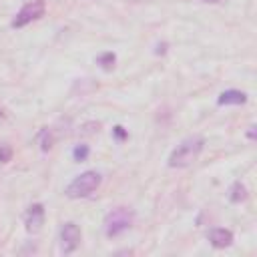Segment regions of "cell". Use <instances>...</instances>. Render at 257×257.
I'll use <instances>...</instances> for the list:
<instances>
[{"instance_id":"5b68a950","label":"cell","mask_w":257,"mask_h":257,"mask_svg":"<svg viewBox=\"0 0 257 257\" xmlns=\"http://www.w3.org/2000/svg\"><path fill=\"white\" fill-rule=\"evenodd\" d=\"M80 239H82V235H80L78 225L76 223H64L60 229V251L64 255L74 253L80 245Z\"/></svg>"},{"instance_id":"3957f363","label":"cell","mask_w":257,"mask_h":257,"mask_svg":"<svg viewBox=\"0 0 257 257\" xmlns=\"http://www.w3.org/2000/svg\"><path fill=\"white\" fill-rule=\"evenodd\" d=\"M135 221V213L128 207H116L112 209L106 217H104V233L106 237H118L124 231H128L133 227Z\"/></svg>"},{"instance_id":"7c38bea8","label":"cell","mask_w":257,"mask_h":257,"mask_svg":"<svg viewBox=\"0 0 257 257\" xmlns=\"http://www.w3.org/2000/svg\"><path fill=\"white\" fill-rule=\"evenodd\" d=\"M88 153H90V149L86 145H76L72 151V157H74V161H86Z\"/></svg>"},{"instance_id":"ba28073f","label":"cell","mask_w":257,"mask_h":257,"mask_svg":"<svg viewBox=\"0 0 257 257\" xmlns=\"http://www.w3.org/2000/svg\"><path fill=\"white\" fill-rule=\"evenodd\" d=\"M247 102V94L241 90H225L219 94V104H245Z\"/></svg>"},{"instance_id":"5bb4252c","label":"cell","mask_w":257,"mask_h":257,"mask_svg":"<svg viewBox=\"0 0 257 257\" xmlns=\"http://www.w3.org/2000/svg\"><path fill=\"white\" fill-rule=\"evenodd\" d=\"M114 133H116V137H118V139H122V137L126 135V133L122 131V126H114Z\"/></svg>"},{"instance_id":"8fae6325","label":"cell","mask_w":257,"mask_h":257,"mask_svg":"<svg viewBox=\"0 0 257 257\" xmlns=\"http://www.w3.org/2000/svg\"><path fill=\"white\" fill-rule=\"evenodd\" d=\"M38 145H40L42 151H48V149L52 147V133H50L48 128H42V131L38 133Z\"/></svg>"},{"instance_id":"8992f818","label":"cell","mask_w":257,"mask_h":257,"mask_svg":"<svg viewBox=\"0 0 257 257\" xmlns=\"http://www.w3.org/2000/svg\"><path fill=\"white\" fill-rule=\"evenodd\" d=\"M42 223H44V205H40V203L30 205V207L26 209V215H24V225H26V229L34 233V231H38V229L42 227Z\"/></svg>"},{"instance_id":"4fadbf2b","label":"cell","mask_w":257,"mask_h":257,"mask_svg":"<svg viewBox=\"0 0 257 257\" xmlns=\"http://www.w3.org/2000/svg\"><path fill=\"white\" fill-rule=\"evenodd\" d=\"M12 159V147L8 143H0V163H8Z\"/></svg>"},{"instance_id":"30bf717a","label":"cell","mask_w":257,"mask_h":257,"mask_svg":"<svg viewBox=\"0 0 257 257\" xmlns=\"http://www.w3.org/2000/svg\"><path fill=\"white\" fill-rule=\"evenodd\" d=\"M229 199L233 201V203H241V201H245L247 199V187L243 185V183H233V187H231V191H229Z\"/></svg>"},{"instance_id":"2e32d148","label":"cell","mask_w":257,"mask_h":257,"mask_svg":"<svg viewBox=\"0 0 257 257\" xmlns=\"http://www.w3.org/2000/svg\"><path fill=\"white\" fill-rule=\"evenodd\" d=\"M2 116H4V112H2V108H0V118H2Z\"/></svg>"},{"instance_id":"277c9868","label":"cell","mask_w":257,"mask_h":257,"mask_svg":"<svg viewBox=\"0 0 257 257\" xmlns=\"http://www.w3.org/2000/svg\"><path fill=\"white\" fill-rule=\"evenodd\" d=\"M44 10H46L44 0H32V2L24 4V6L16 12V16L12 18V26H14V28H22V26L30 24L32 20L40 18V16L44 14Z\"/></svg>"},{"instance_id":"9c48e42d","label":"cell","mask_w":257,"mask_h":257,"mask_svg":"<svg viewBox=\"0 0 257 257\" xmlns=\"http://www.w3.org/2000/svg\"><path fill=\"white\" fill-rule=\"evenodd\" d=\"M114 62H116V54L110 52V50H108V52H100V54L96 56V64H98L102 70H106V72L114 68Z\"/></svg>"},{"instance_id":"7a4b0ae2","label":"cell","mask_w":257,"mask_h":257,"mask_svg":"<svg viewBox=\"0 0 257 257\" xmlns=\"http://www.w3.org/2000/svg\"><path fill=\"white\" fill-rule=\"evenodd\" d=\"M100 181H102L100 173H96V171H84V173H80L78 177H74L68 183V187H66L64 193L70 199H82V197L92 195L100 187Z\"/></svg>"},{"instance_id":"52a82bcc","label":"cell","mask_w":257,"mask_h":257,"mask_svg":"<svg viewBox=\"0 0 257 257\" xmlns=\"http://www.w3.org/2000/svg\"><path fill=\"white\" fill-rule=\"evenodd\" d=\"M209 243L215 249H225V247H229L233 243V233L229 229H223V227L211 229L209 231Z\"/></svg>"},{"instance_id":"9a60e30c","label":"cell","mask_w":257,"mask_h":257,"mask_svg":"<svg viewBox=\"0 0 257 257\" xmlns=\"http://www.w3.org/2000/svg\"><path fill=\"white\" fill-rule=\"evenodd\" d=\"M203 2H219V0H203Z\"/></svg>"},{"instance_id":"6da1fadb","label":"cell","mask_w":257,"mask_h":257,"mask_svg":"<svg viewBox=\"0 0 257 257\" xmlns=\"http://www.w3.org/2000/svg\"><path fill=\"white\" fill-rule=\"evenodd\" d=\"M205 147V139L201 135H191L187 139H183L169 155V167L173 169H183L189 167L193 161H197V157L201 155Z\"/></svg>"}]
</instances>
